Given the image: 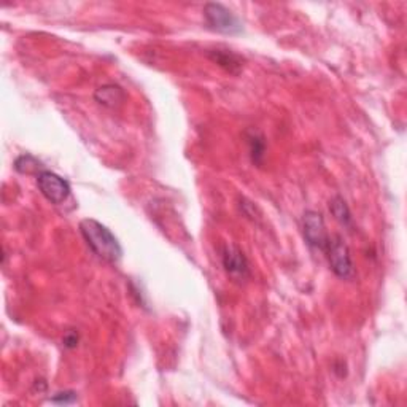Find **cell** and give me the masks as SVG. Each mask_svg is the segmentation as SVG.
Here are the masks:
<instances>
[{
    "label": "cell",
    "instance_id": "1",
    "mask_svg": "<svg viewBox=\"0 0 407 407\" xmlns=\"http://www.w3.org/2000/svg\"><path fill=\"white\" fill-rule=\"evenodd\" d=\"M80 232H82L86 244L94 253L108 262H118L123 256V249L118 239L107 226L93 218H84L80 221Z\"/></svg>",
    "mask_w": 407,
    "mask_h": 407
},
{
    "label": "cell",
    "instance_id": "2",
    "mask_svg": "<svg viewBox=\"0 0 407 407\" xmlns=\"http://www.w3.org/2000/svg\"><path fill=\"white\" fill-rule=\"evenodd\" d=\"M205 24L209 29L228 36H236L242 32V22L239 21L236 15L231 10H228L221 3H207L204 7Z\"/></svg>",
    "mask_w": 407,
    "mask_h": 407
},
{
    "label": "cell",
    "instance_id": "3",
    "mask_svg": "<svg viewBox=\"0 0 407 407\" xmlns=\"http://www.w3.org/2000/svg\"><path fill=\"white\" fill-rule=\"evenodd\" d=\"M328 255L331 271L342 280H353L357 271H355L350 251L348 246L343 244L341 237H331L328 249L325 251Z\"/></svg>",
    "mask_w": 407,
    "mask_h": 407
},
{
    "label": "cell",
    "instance_id": "4",
    "mask_svg": "<svg viewBox=\"0 0 407 407\" xmlns=\"http://www.w3.org/2000/svg\"><path fill=\"white\" fill-rule=\"evenodd\" d=\"M302 234L306 242L312 246V249H317L320 251H326L330 245L331 236L326 231L323 216L318 214V212L309 210L304 214L302 218Z\"/></svg>",
    "mask_w": 407,
    "mask_h": 407
},
{
    "label": "cell",
    "instance_id": "5",
    "mask_svg": "<svg viewBox=\"0 0 407 407\" xmlns=\"http://www.w3.org/2000/svg\"><path fill=\"white\" fill-rule=\"evenodd\" d=\"M37 186L40 193L47 198L51 204H62L71 196V185L51 170H43L37 175Z\"/></svg>",
    "mask_w": 407,
    "mask_h": 407
},
{
    "label": "cell",
    "instance_id": "6",
    "mask_svg": "<svg viewBox=\"0 0 407 407\" xmlns=\"http://www.w3.org/2000/svg\"><path fill=\"white\" fill-rule=\"evenodd\" d=\"M221 260H223V267H225L226 274L232 280L244 282V280L250 277L249 261H246V258L242 253V250L237 249V246H234V245L225 246Z\"/></svg>",
    "mask_w": 407,
    "mask_h": 407
},
{
    "label": "cell",
    "instance_id": "7",
    "mask_svg": "<svg viewBox=\"0 0 407 407\" xmlns=\"http://www.w3.org/2000/svg\"><path fill=\"white\" fill-rule=\"evenodd\" d=\"M209 59L215 62L216 66H220L221 68H225L226 72L232 73V75H239L240 71L244 67V59L239 54L232 53L231 50H210L209 53Z\"/></svg>",
    "mask_w": 407,
    "mask_h": 407
},
{
    "label": "cell",
    "instance_id": "8",
    "mask_svg": "<svg viewBox=\"0 0 407 407\" xmlns=\"http://www.w3.org/2000/svg\"><path fill=\"white\" fill-rule=\"evenodd\" d=\"M97 104L107 108H118L126 102V93L118 84H104L94 93Z\"/></svg>",
    "mask_w": 407,
    "mask_h": 407
},
{
    "label": "cell",
    "instance_id": "9",
    "mask_svg": "<svg viewBox=\"0 0 407 407\" xmlns=\"http://www.w3.org/2000/svg\"><path fill=\"white\" fill-rule=\"evenodd\" d=\"M246 143L250 147V156L253 164H256L258 168H261V164L265 163L266 156V139L261 133H258L255 129H249L245 133Z\"/></svg>",
    "mask_w": 407,
    "mask_h": 407
},
{
    "label": "cell",
    "instance_id": "10",
    "mask_svg": "<svg viewBox=\"0 0 407 407\" xmlns=\"http://www.w3.org/2000/svg\"><path fill=\"white\" fill-rule=\"evenodd\" d=\"M330 210H331L332 216H334L336 220L341 223V225L347 226V228H352L350 209H348L347 202L341 196H336V198H332L330 200Z\"/></svg>",
    "mask_w": 407,
    "mask_h": 407
},
{
    "label": "cell",
    "instance_id": "11",
    "mask_svg": "<svg viewBox=\"0 0 407 407\" xmlns=\"http://www.w3.org/2000/svg\"><path fill=\"white\" fill-rule=\"evenodd\" d=\"M15 170L20 172L22 175H32V174H40V172L47 170L43 169V164L38 161L37 158H34L32 154H22V156L16 158L15 161Z\"/></svg>",
    "mask_w": 407,
    "mask_h": 407
},
{
    "label": "cell",
    "instance_id": "12",
    "mask_svg": "<svg viewBox=\"0 0 407 407\" xmlns=\"http://www.w3.org/2000/svg\"><path fill=\"white\" fill-rule=\"evenodd\" d=\"M54 404H72L77 401V393L75 392H59L56 393L53 398H51Z\"/></svg>",
    "mask_w": 407,
    "mask_h": 407
},
{
    "label": "cell",
    "instance_id": "13",
    "mask_svg": "<svg viewBox=\"0 0 407 407\" xmlns=\"http://www.w3.org/2000/svg\"><path fill=\"white\" fill-rule=\"evenodd\" d=\"M78 341H80V337H78V332L77 331H67L64 337H62V342H64V346L67 348H75L78 346Z\"/></svg>",
    "mask_w": 407,
    "mask_h": 407
}]
</instances>
